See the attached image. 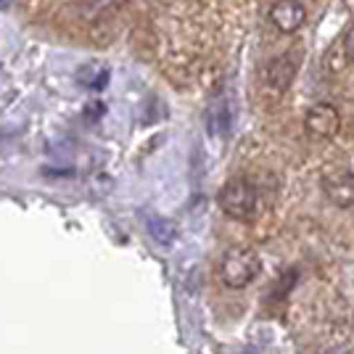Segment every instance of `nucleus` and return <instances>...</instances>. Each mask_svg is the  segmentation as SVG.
<instances>
[{
  "label": "nucleus",
  "mask_w": 354,
  "mask_h": 354,
  "mask_svg": "<svg viewBox=\"0 0 354 354\" xmlns=\"http://www.w3.org/2000/svg\"><path fill=\"white\" fill-rule=\"evenodd\" d=\"M328 198L341 209H354V172H336L325 177Z\"/></svg>",
  "instance_id": "obj_5"
},
{
  "label": "nucleus",
  "mask_w": 354,
  "mask_h": 354,
  "mask_svg": "<svg viewBox=\"0 0 354 354\" xmlns=\"http://www.w3.org/2000/svg\"><path fill=\"white\" fill-rule=\"evenodd\" d=\"M344 53H346V59L354 64V27L346 32V37H344Z\"/></svg>",
  "instance_id": "obj_10"
},
{
  "label": "nucleus",
  "mask_w": 354,
  "mask_h": 354,
  "mask_svg": "<svg viewBox=\"0 0 354 354\" xmlns=\"http://www.w3.org/2000/svg\"><path fill=\"white\" fill-rule=\"evenodd\" d=\"M262 272V259L259 254L243 246H233L222 254L220 259V281L227 288H246L251 281H257V275Z\"/></svg>",
  "instance_id": "obj_1"
},
{
  "label": "nucleus",
  "mask_w": 354,
  "mask_h": 354,
  "mask_svg": "<svg viewBox=\"0 0 354 354\" xmlns=\"http://www.w3.org/2000/svg\"><path fill=\"white\" fill-rule=\"evenodd\" d=\"M294 77H296V64H294V59H288V56H281V59L270 61V66H267V72H265V80L272 93H286V90L291 88Z\"/></svg>",
  "instance_id": "obj_6"
},
{
  "label": "nucleus",
  "mask_w": 354,
  "mask_h": 354,
  "mask_svg": "<svg viewBox=\"0 0 354 354\" xmlns=\"http://www.w3.org/2000/svg\"><path fill=\"white\" fill-rule=\"evenodd\" d=\"M304 19H307V11H304V6L299 0H278L270 8V21L283 35H294L296 30H301Z\"/></svg>",
  "instance_id": "obj_4"
},
{
  "label": "nucleus",
  "mask_w": 354,
  "mask_h": 354,
  "mask_svg": "<svg viewBox=\"0 0 354 354\" xmlns=\"http://www.w3.org/2000/svg\"><path fill=\"white\" fill-rule=\"evenodd\" d=\"M220 207L233 220H251L259 209V193L246 177H233L220 191Z\"/></svg>",
  "instance_id": "obj_2"
},
{
  "label": "nucleus",
  "mask_w": 354,
  "mask_h": 354,
  "mask_svg": "<svg viewBox=\"0 0 354 354\" xmlns=\"http://www.w3.org/2000/svg\"><path fill=\"white\" fill-rule=\"evenodd\" d=\"M304 127L315 138L330 140L341 130V111L333 104H315L304 117Z\"/></svg>",
  "instance_id": "obj_3"
},
{
  "label": "nucleus",
  "mask_w": 354,
  "mask_h": 354,
  "mask_svg": "<svg viewBox=\"0 0 354 354\" xmlns=\"http://www.w3.org/2000/svg\"><path fill=\"white\" fill-rule=\"evenodd\" d=\"M80 82L93 90H101L109 82V69L101 64H88V66L80 69Z\"/></svg>",
  "instance_id": "obj_9"
},
{
  "label": "nucleus",
  "mask_w": 354,
  "mask_h": 354,
  "mask_svg": "<svg viewBox=\"0 0 354 354\" xmlns=\"http://www.w3.org/2000/svg\"><path fill=\"white\" fill-rule=\"evenodd\" d=\"M230 106L225 98H217L214 104L209 106V114H207V127L212 135L217 138H227L230 135Z\"/></svg>",
  "instance_id": "obj_7"
},
{
  "label": "nucleus",
  "mask_w": 354,
  "mask_h": 354,
  "mask_svg": "<svg viewBox=\"0 0 354 354\" xmlns=\"http://www.w3.org/2000/svg\"><path fill=\"white\" fill-rule=\"evenodd\" d=\"M146 227L156 243H162V246H172V243H175L177 225L172 220H167V217H148Z\"/></svg>",
  "instance_id": "obj_8"
}]
</instances>
